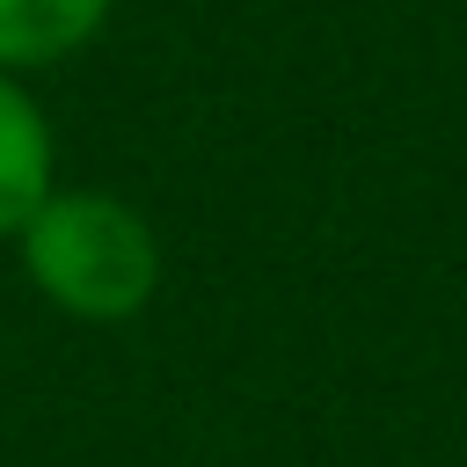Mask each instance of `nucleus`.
<instances>
[{"label": "nucleus", "mask_w": 467, "mask_h": 467, "mask_svg": "<svg viewBox=\"0 0 467 467\" xmlns=\"http://www.w3.org/2000/svg\"><path fill=\"white\" fill-rule=\"evenodd\" d=\"M15 241L29 285L73 321H131L161 292V241L109 190H51Z\"/></svg>", "instance_id": "nucleus-1"}, {"label": "nucleus", "mask_w": 467, "mask_h": 467, "mask_svg": "<svg viewBox=\"0 0 467 467\" xmlns=\"http://www.w3.org/2000/svg\"><path fill=\"white\" fill-rule=\"evenodd\" d=\"M58 146H51V124L44 109L29 102V88L15 73H0V241L22 234V219L58 190Z\"/></svg>", "instance_id": "nucleus-2"}, {"label": "nucleus", "mask_w": 467, "mask_h": 467, "mask_svg": "<svg viewBox=\"0 0 467 467\" xmlns=\"http://www.w3.org/2000/svg\"><path fill=\"white\" fill-rule=\"evenodd\" d=\"M109 22V0H0V73H36L88 51Z\"/></svg>", "instance_id": "nucleus-3"}]
</instances>
